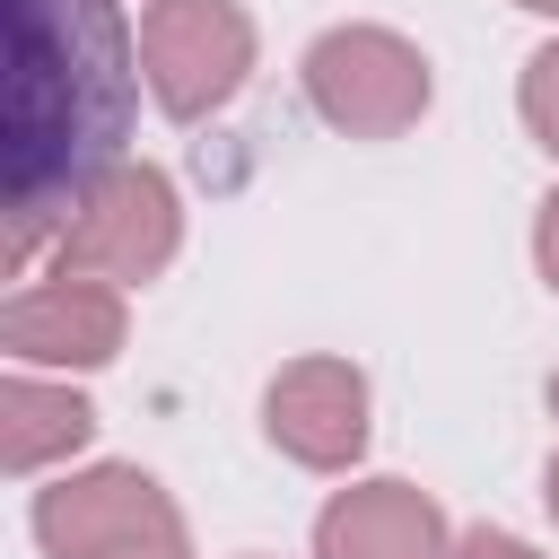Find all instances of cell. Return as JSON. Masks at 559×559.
<instances>
[{
    "instance_id": "7a4b0ae2",
    "label": "cell",
    "mask_w": 559,
    "mask_h": 559,
    "mask_svg": "<svg viewBox=\"0 0 559 559\" xmlns=\"http://www.w3.org/2000/svg\"><path fill=\"white\" fill-rule=\"evenodd\" d=\"M44 559H192V533L157 472L140 463H87L52 472L26 507Z\"/></svg>"
},
{
    "instance_id": "3957f363",
    "label": "cell",
    "mask_w": 559,
    "mask_h": 559,
    "mask_svg": "<svg viewBox=\"0 0 559 559\" xmlns=\"http://www.w3.org/2000/svg\"><path fill=\"white\" fill-rule=\"evenodd\" d=\"M297 79H306V105H314L341 140H402V131L428 114V96H437L428 52H419L411 35H393V26H367V17L323 26V35L306 44Z\"/></svg>"
},
{
    "instance_id": "9c48e42d",
    "label": "cell",
    "mask_w": 559,
    "mask_h": 559,
    "mask_svg": "<svg viewBox=\"0 0 559 559\" xmlns=\"http://www.w3.org/2000/svg\"><path fill=\"white\" fill-rule=\"evenodd\" d=\"M96 437V402L61 376H35V367H9V384H0V463L17 472V480H44L52 463H70L79 445Z\"/></svg>"
},
{
    "instance_id": "5b68a950",
    "label": "cell",
    "mask_w": 559,
    "mask_h": 559,
    "mask_svg": "<svg viewBox=\"0 0 559 559\" xmlns=\"http://www.w3.org/2000/svg\"><path fill=\"white\" fill-rule=\"evenodd\" d=\"M140 79L166 122H210L253 79L245 0H148L140 9Z\"/></svg>"
},
{
    "instance_id": "277c9868",
    "label": "cell",
    "mask_w": 559,
    "mask_h": 559,
    "mask_svg": "<svg viewBox=\"0 0 559 559\" xmlns=\"http://www.w3.org/2000/svg\"><path fill=\"white\" fill-rule=\"evenodd\" d=\"M175 253H183V192L148 157H122L114 175H96L79 192V210L61 218V236H52V271L114 280V288L157 280Z\"/></svg>"
},
{
    "instance_id": "52a82bcc",
    "label": "cell",
    "mask_w": 559,
    "mask_h": 559,
    "mask_svg": "<svg viewBox=\"0 0 559 559\" xmlns=\"http://www.w3.org/2000/svg\"><path fill=\"white\" fill-rule=\"evenodd\" d=\"M367 411H376L367 376H358L349 358H332V349L288 358V367L262 384V437H271L297 472H349V463L367 454Z\"/></svg>"
},
{
    "instance_id": "ba28073f",
    "label": "cell",
    "mask_w": 559,
    "mask_h": 559,
    "mask_svg": "<svg viewBox=\"0 0 559 559\" xmlns=\"http://www.w3.org/2000/svg\"><path fill=\"white\" fill-rule=\"evenodd\" d=\"M314 559H454L445 507L419 480H349L314 515Z\"/></svg>"
},
{
    "instance_id": "5bb4252c",
    "label": "cell",
    "mask_w": 559,
    "mask_h": 559,
    "mask_svg": "<svg viewBox=\"0 0 559 559\" xmlns=\"http://www.w3.org/2000/svg\"><path fill=\"white\" fill-rule=\"evenodd\" d=\"M515 9H533V17H559V0H515Z\"/></svg>"
},
{
    "instance_id": "4fadbf2b",
    "label": "cell",
    "mask_w": 559,
    "mask_h": 559,
    "mask_svg": "<svg viewBox=\"0 0 559 559\" xmlns=\"http://www.w3.org/2000/svg\"><path fill=\"white\" fill-rule=\"evenodd\" d=\"M542 498H550V515H559V454L542 463Z\"/></svg>"
},
{
    "instance_id": "8fae6325",
    "label": "cell",
    "mask_w": 559,
    "mask_h": 559,
    "mask_svg": "<svg viewBox=\"0 0 559 559\" xmlns=\"http://www.w3.org/2000/svg\"><path fill=\"white\" fill-rule=\"evenodd\" d=\"M533 271L559 297V192H542V210H533Z\"/></svg>"
},
{
    "instance_id": "7c38bea8",
    "label": "cell",
    "mask_w": 559,
    "mask_h": 559,
    "mask_svg": "<svg viewBox=\"0 0 559 559\" xmlns=\"http://www.w3.org/2000/svg\"><path fill=\"white\" fill-rule=\"evenodd\" d=\"M454 559H542L524 533H498V524H472V533H454Z\"/></svg>"
},
{
    "instance_id": "6da1fadb",
    "label": "cell",
    "mask_w": 559,
    "mask_h": 559,
    "mask_svg": "<svg viewBox=\"0 0 559 559\" xmlns=\"http://www.w3.org/2000/svg\"><path fill=\"white\" fill-rule=\"evenodd\" d=\"M140 35L114 0H9V262L26 271L79 192L122 166Z\"/></svg>"
},
{
    "instance_id": "8992f818",
    "label": "cell",
    "mask_w": 559,
    "mask_h": 559,
    "mask_svg": "<svg viewBox=\"0 0 559 559\" xmlns=\"http://www.w3.org/2000/svg\"><path fill=\"white\" fill-rule=\"evenodd\" d=\"M122 332H131L122 288L114 280H79V271H44L0 306V349H9V367H35V376L44 367H61V376L114 367Z\"/></svg>"
},
{
    "instance_id": "9a60e30c",
    "label": "cell",
    "mask_w": 559,
    "mask_h": 559,
    "mask_svg": "<svg viewBox=\"0 0 559 559\" xmlns=\"http://www.w3.org/2000/svg\"><path fill=\"white\" fill-rule=\"evenodd\" d=\"M550 419H559V376H550Z\"/></svg>"
},
{
    "instance_id": "30bf717a",
    "label": "cell",
    "mask_w": 559,
    "mask_h": 559,
    "mask_svg": "<svg viewBox=\"0 0 559 559\" xmlns=\"http://www.w3.org/2000/svg\"><path fill=\"white\" fill-rule=\"evenodd\" d=\"M515 114H524L533 148H550V157H559V35L524 61V79H515Z\"/></svg>"
}]
</instances>
